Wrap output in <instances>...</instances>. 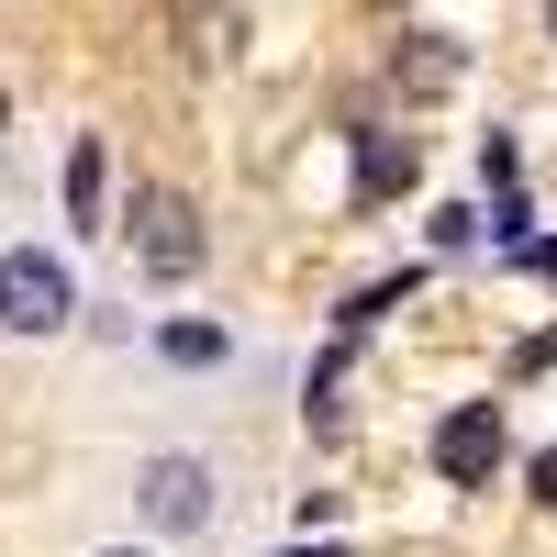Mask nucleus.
Segmentation results:
<instances>
[{"label":"nucleus","instance_id":"f257e3e1","mask_svg":"<svg viewBox=\"0 0 557 557\" xmlns=\"http://www.w3.org/2000/svg\"><path fill=\"white\" fill-rule=\"evenodd\" d=\"M67 312H78V290H67V268L45 257V246H0V335H67Z\"/></svg>","mask_w":557,"mask_h":557},{"label":"nucleus","instance_id":"f03ea898","mask_svg":"<svg viewBox=\"0 0 557 557\" xmlns=\"http://www.w3.org/2000/svg\"><path fill=\"white\" fill-rule=\"evenodd\" d=\"M134 268L146 278H190L201 268V212L178 190H134Z\"/></svg>","mask_w":557,"mask_h":557},{"label":"nucleus","instance_id":"7ed1b4c3","mask_svg":"<svg viewBox=\"0 0 557 557\" xmlns=\"http://www.w3.org/2000/svg\"><path fill=\"white\" fill-rule=\"evenodd\" d=\"M134 502H146V524H157V535H201L223 491H212V469H201V457H146Z\"/></svg>","mask_w":557,"mask_h":557},{"label":"nucleus","instance_id":"20e7f679","mask_svg":"<svg viewBox=\"0 0 557 557\" xmlns=\"http://www.w3.org/2000/svg\"><path fill=\"white\" fill-rule=\"evenodd\" d=\"M491 469H502V401H457L446 424H435V480L480 491Z\"/></svg>","mask_w":557,"mask_h":557},{"label":"nucleus","instance_id":"39448f33","mask_svg":"<svg viewBox=\"0 0 557 557\" xmlns=\"http://www.w3.org/2000/svg\"><path fill=\"white\" fill-rule=\"evenodd\" d=\"M457 78H469V45H457V34H401V57H391V101H446Z\"/></svg>","mask_w":557,"mask_h":557},{"label":"nucleus","instance_id":"423d86ee","mask_svg":"<svg viewBox=\"0 0 557 557\" xmlns=\"http://www.w3.org/2000/svg\"><path fill=\"white\" fill-rule=\"evenodd\" d=\"M67 223H78V235H101V134H78V146H67Z\"/></svg>","mask_w":557,"mask_h":557},{"label":"nucleus","instance_id":"0eeeda50","mask_svg":"<svg viewBox=\"0 0 557 557\" xmlns=\"http://www.w3.org/2000/svg\"><path fill=\"white\" fill-rule=\"evenodd\" d=\"M357 190H368V201L412 190V146H357Z\"/></svg>","mask_w":557,"mask_h":557},{"label":"nucleus","instance_id":"6e6552de","mask_svg":"<svg viewBox=\"0 0 557 557\" xmlns=\"http://www.w3.org/2000/svg\"><path fill=\"white\" fill-rule=\"evenodd\" d=\"M157 346H168V357H190V368H212V357H223V335H212V323H168Z\"/></svg>","mask_w":557,"mask_h":557},{"label":"nucleus","instance_id":"1a4fd4ad","mask_svg":"<svg viewBox=\"0 0 557 557\" xmlns=\"http://www.w3.org/2000/svg\"><path fill=\"white\" fill-rule=\"evenodd\" d=\"M524 480H535V502H557V446H535V469H524Z\"/></svg>","mask_w":557,"mask_h":557},{"label":"nucleus","instance_id":"9d476101","mask_svg":"<svg viewBox=\"0 0 557 557\" xmlns=\"http://www.w3.org/2000/svg\"><path fill=\"white\" fill-rule=\"evenodd\" d=\"M546 45H557V0H546Z\"/></svg>","mask_w":557,"mask_h":557},{"label":"nucleus","instance_id":"9b49d317","mask_svg":"<svg viewBox=\"0 0 557 557\" xmlns=\"http://www.w3.org/2000/svg\"><path fill=\"white\" fill-rule=\"evenodd\" d=\"M101 557H146V546H101Z\"/></svg>","mask_w":557,"mask_h":557},{"label":"nucleus","instance_id":"f8f14e48","mask_svg":"<svg viewBox=\"0 0 557 557\" xmlns=\"http://www.w3.org/2000/svg\"><path fill=\"white\" fill-rule=\"evenodd\" d=\"M380 12H401V0H380Z\"/></svg>","mask_w":557,"mask_h":557}]
</instances>
